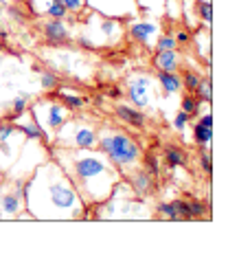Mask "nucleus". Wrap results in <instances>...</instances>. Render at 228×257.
<instances>
[{
  "label": "nucleus",
  "mask_w": 228,
  "mask_h": 257,
  "mask_svg": "<svg viewBox=\"0 0 228 257\" xmlns=\"http://www.w3.org/2000/svg\"><path fill=\"white\" fill-rule=\"evenodd\" d=\"M25 207L40 222H77L86 215V202L55 161L46 159L22 183Z\"/></svg>",
  "instance_id": "nucleus-1"
},
{
  "label": "nucleus",
  "mask_w": 228,
  "mask_h": 257,
  "mask_svg": "<svg viewBox=\"0 0 228 257\" xmlns=\"http://www.w3.org/2000/svg\"><path fill=\"white\" fill-rule=\"evenodd\" d=\"M49 154L66 172V176L75 185V189L79 191L86 207L103 202L112 194L114 185L123 178L121 172L110 163L108 156L103 152H99L97 148L68 150V148H53V145H49Z\"/></svg>",
  "instance_id": "nucleus-2"
},
{
  "label": "nucleus",
  "mask_w": 228,
  "mask_h": 257,
  "mask_svg": "<svg viewBox=\"0 0 228 257\" xmlns=\"http://www.w3.org/2000/svg\"><path fill=\"white\" fill-rule=\"evenodd\" d=\"M154 218V211L147 207V198L138 196L130 187L125 178H121L114 185L112 194L103 202L92 204L86 209L84 220H149Z\"/></svg>",
  "instance_id": "nucleus-3"
},
{
  "label": "nucleus",
  "mask_w": 228,
  "mask_h": 257,
  "mask_svg": "<svg viewBox=\"0 0 228 257\" xmlns=\"http://www.w3.org/2000/svg\"><path fill=\"white\" fill-rule=\"evenodd\" d=\"M77 29V38L75 44L84 51H103L121 46L125 40V20L108 18L97 11L88 9L79 20L70 22Z\"/></svg>",
  "instance_id": "nucleus-4"
},
{
  "label": "nucleus",
  "mask_w": 228,
  "mask_h": 257,
  "mask_svg": "<svg viewBox=\"0 0 228 257\" xmlns=\"http://www.w3.org/2000/svg\"><path fill=\"white\" fill-rule=\"evenodd\" d=\"M97 150L108 156L110 163L121 172V176L140 167L143 161V150L136 139L114 125H103L97 130Z\"/></svg>",
  "instance_id": "nucleus-5"
},
{
  "label": "nucleus",
  "mask_w": 228,
  "mask_h": 257,
  "mask_svg": "<svg viewBox=\"0 0 228 257\" xmlns=\"http://www.w3.org/2000/svg\"><path fill=\"white\" fill-rule=\"evenodd\" d=\"M97 130L99 127L88 119L73 116L66 123L60 125V130L53 134V148H68V150H92L97 148Z\"/></svg>",
  "instance_id": "nucleus-6"
},
{
  "label": "nucleus",
  "mask_w": 228,
  "mask_h": 257,
  "mask_svg": "<svg viewBox=\"0 0 228 257\" xmlns=\"http://www.w3.org/2000/svg\"><path fill=\"white\" fill-rule=\"evenodd\" d=\"M29 110H31L35 123H38L40 130H42L46 145H51L53 134L60 130V125L66 123V121L70 119V114H73L60 101V99L53 95V92H51V95H46V97H42V99H38V101L29 103Z\"/></svg>",
  "instance_id": "nucleus-7"
},
{
  "label": "nucleus",
  "mask_w": 228,
  "mask_h": 257,
  "mask_svg": "<svg viewBox=\"0 0 228 257\" xmlns=\"http://www.w3.org/2000/svg\"><path fill=\"white\" fill-rule=\"evenodd\" d=\"M49 145L42 143V141H33V139H27L25 145L20 148V154H18V159L11 163V167L5 172V176L7 178H16V180H25L33 174V169L40 165V163H44L49 159Z\"/></svg>",
  "instance_id": "nucleus-8"
},
{
  "label": "nucleus",
  "mask_w": 228,
  "mask_h": 257,
  "mask_svg": "<svg viewBox=\"0 0 228 257\" xmlns=\"http://www.w3.org/2000/svg\"><path fill=\"white\" fill-rule=\"evenodd\" d=\"M156 88H158L156 79L145 71H134L125 79V95L132 106H136L140 110L149 108L156 101Z\"/></svg>",
  "instance_id": "nucleus-9"
},
{
  "label": "nucleus",
  "mask_w": 228,
  "mask_h": 257,
  "mask_svg": "<svg viewBox=\"0 0 228 257\" xmlns=\"http://www.w3.org/2000/svg\"><path fill=\"white\" fill-rule=\"evenodd\" d=\"M25 209L22 180L5 176L0 183V220H18Z\"/></svg>",
  "instance_id": "nucleus-10"
},
{
  "label": "nucleus",
  "mask_w": 228,
  "mask_h": 257,
  "mask_svg": "<svg viewBox=\"0 0 228 257\" xmlns=\"http://www.w3.org/2000/svg\"><path fill=\"white\" fill-rule=\"evenodd\" d=\"M125 36H130L132 40H136L138 44L147 46V49H154L158 38L162 36V25L154 18H130L125 20Z\"/></svg>",
  "instance_id": "nucleus-11"
},
{
  "label": "nucleus",
  "mask_w": 228,
  "mask_h": 257,
  "mask_svg": "<svg viewBox=\"0 0 228 257\" xmlns=\"http://www.w3.org/2000/svg\"><path fill=\"white\" fill-rule=\"evenodd\" d=\"M86 7L108 18L130 20L140 16L136 0H86Z\"/></svg>",
  "instance_id": "nucleus-12"
},
{
  "label": "nucleus",
  "mask_w": 228,
  "mask_h": 257,
  "mask_svg": "<svg viewBox=\"0 0 228 257\" xmlns=\"http://www.w3.org/2000/svg\"><path fill=\"white\" fill-rule=\"evenodd\" d=\"M38 31L42 33L46 46H66L73 40V25L60 18H40Z\"/></svg>",
  "instance_id": "nucleus-13"
},
{
  "label": "nucleus",
  "mask_w": 228,
  "mask_h": 257,
  "mask_svg": "<svg viewBox=\"0 0 228 257\" xmlns=\"http://www.w3.org/2000/svg\"><path fill=\"white\" fill-rule=\"evenodd\" d=\"M27 9L33 18H60L68 20L66 9L62 7L57 0H27Z\"/></svg>",
  "instance_id": "nucleus-14"
},
{
  "label": "nucleus",
  "mask_w": 228,
  "mask_h": 257,
  "mask_svg": "<svg viewBox=\"0 0 228 257\" xmlns=\"http://www.w3.org/2000/svg\"><path fill=\"white\" fill-rule=\"evenodd\" d=\"M27 139L22 137L20 132H14L9 139H0V172H7L11 167V163L18 159V154H20V148L25 145Z\"/></svg>",
  "instance_id": "nucleus-15"
},
{
  "label": "nucleus",
  "mask_w": 228,
  "mask_h": 257,
  "mask_svg": "<svg viewBox=\"0 0 228 257\" xmlns=\"http://www.w3.org/2000/svg\"><path fill=\"white\" fill-rule=\"evenodd\" d=\"M123 178H125L127 183H130L132 189L136 191L138 196H143V198H149L156 191V180H154L156 176H151V174L143 165L136 167V169H132V172L125 174Z\"/></svg>",
  "instance_id": "nucleus-16"
},
{
  "label": "nucleus",
  "mask_w": 228,
  "mask_h": 257,
  "mask_svg": "<svg viewBox=\"0 0 228 257\" xmlns=\"http://www.w3.org/2000/svg\"><path fill=\"white\" fill-rule=\"evenodd\" d=\"M114 114L116 119L123 121L125 125L130 127H143L145 123H147V116H145V112L136 106H132V103H116L114 106Z\"/></svg>",
  "instance_id": "nucleus-17"
},
{
  "label": "nucleus",
  "mask_w": 228,
  "mask_h": 257,
  "mask_svg": "<svg viewBox=\"0 0 228 257\" xmlns=\"http://www.w3.org/2000/svg\"><path fill=\"white\" fill-rule=\"evenodd\" d=\"M11 123H14V127L25 139H33V141H42L44 143V134H42V130H40V125L35 123L31 110H27V112H22L20 116H16Z\"/></svg>",
  "instance_id": "nucleus-18"
},
{
  "label": "nucleus",
  "mask_w": 228,
  "mask_h": 257,
  "mask_svg": "<svg viewBox=\"0 0 228 257\" xmlns=\"http://www.w3.org/2000/svg\"><path fill=\"white\" fill-rule=\"evenodd\" d=\"M51 92H53V95H55L57 99H60L64 106L70 110V112H73V110H84V108L88 106L86 97L81 95L79 90H75V88H66V86L60 84L55 90H51Z\"/></svg>",
  "instance_id": "nucleus-19"
},
{
  "label": "nucleus",
  "mask_w": 228,
  "mask_h": 257,
  "mask_svg": "<svg viewBox=\"0 0 228 257\" xmlns=\"http://www.w3.org/2000/svg\"><path fill=\"white\" fill-rule=\"evenodd\" d=\"M154 68L158 73H175L180 68V53L178 49H171V51H156L154 60Z\"/></svg>",
  "instance_id": "nucleus-20"
},
{
  "label": "nucleus",
  "mask_w": 228,
  "mask_h": 257,
  "mask_svg": "<svg viewBox=\"0 0 228 257\" xmlns=\"http://www.w3.org/2000/svg\"><path fill=\"white\" fill-rule=\"evenodd\" d=\"M191 42L195 44L197 57L206 62V66H210V29L200 25L191 33Z\"/></svg>",
  "instance_id": "nucleus-21"
},
{
  "label": "nucleus",
  "mask_w": 228,
  "mask_h": 257,
  "mask_svg": "<svg viewBox=\"0 0 228 257\" xmlns=\"http://www.w3.org/2000/svg\"><path fill=\"white\" fill-rule=\"evenodd\" d=\"M156 84L160 86V90L165 92V95H178V92L182 90V75L178 71L175 73H158Z\"/></svg>",
  "instance_id": "nucleus-22"
},
{
  "label": "nucleus",
  "mask_w": 228,
  "mask_h": 257,
  "mask_svg": "<svg viewBox=\"0 0 228 257\" xmlns=\"http://www.w3.org/2000/svg\"><path fill=\"white\" fill-rule=\"evenodd\" d=\"M162 154H165V163L171 169L184 167L186 163H189V154H186V150H182L180 145H167Z\"/></svg>",
  "instance_id": "nucleus-23"
},
{
  "label": "nucleus",
  "mask_w": 228,
  "mask_h": 257,
  "mask_svg": "<svg viewBox=\"0 0 228 257\" xmlns=\"http://www.w3.org/2000/svg\"><path fill=\"white\" fill-rule=\"evenodd\" d=\"M210 141H213V127L195 121V125H193V143L200 150H210Z\"/></svg>",
  "instance_id": "nucleus-24"
},
{
  "label": "nucleus",
  "mask_w": 228,
  "mask_h": 257,
  "mask_svg": "<svg viewBox=\"0 0 228 257\" xmlns=\"http://www.w3.org/2000/svg\"><path fill=\"white\" fill-rule=\"evenodd\" d=\"M57 3H60L64 9H66V14H68V22L79 20L81 16H84L86 11H88V7H86V0H57Z\"/></svg>",
  "instance_id": "nucleus-25"
},
{
  "label": "nucleus",
  "mask_w": 228,
  "mask_h": 257,
  "mask_svg": "<svg viewBox=\"0 0 228 257\" xmlns=\"http://www.w3.org/2000/svg\"><path fill=\"white\" fill-rule=\"evenodd\" d=\"M136 5L140 14L154 16V18L165 16V0H136Z\"/></svg>",
  "instance_id": "nucleus-26"
},
{
  "label": "nucleus",
  "mask_w": 228,
  "mask_h": 257,
  "mask_svg": "<svg viewBox=\"0 0 228 257\" xmlns=\"http://www.w3.org/2000/svg\"><path fill=\"white\" fill-rule=\"evenodd\" d=\"M195 14H197V20H200L202 27H213V5L210 0H197L195 3Z\"/></svg>",
  "instance_id": "nucleus-27"
},
{
  "label": "nucleus",
  "mask_w": 228,
  "mask_h": 257,
  "mask_svg": "<svg viewBox=\"0 0 228 257\" xmlns=\"http://www.w3.org/2000/svg\"><path fill=\"white\" fill-rule=\"evenodd\" d=\"M195 99L200 103H213V81H210V73L204 79H200L195 88Z\"/></svg>",
  "instance_id": "nucleus-28"
},
{
  "label": "nucleus",
  "mask_w": 228,
  "mask_h": 257,
  "mask_svg": "<svg viewBox=\"0 0 228 257\" xmlns=\"http://www.w3.org/2000/svg\"><path fill=\"white\" fill-rule=\"evenodd\" d=\"M27 110H29V97L27 95H20V97H16L14 101H11V110L3 116V119L5 121H14L16 116H20L22 112H27Z\"/></svg>",
  "instance_id": "nucleus-29"
},
{
  "label": "nucleus",
  "mask_w": 228,
  "mask_h": 257,
  "mask_svg": "<svg viewBox=\"0 0 228 257\" xmlns=\"http://www.w3.org/2000/svg\"><path fill=\"white\" fill-rule=\"evenodd\" d=\"M189 213L191 220H202V218H210V207L202 200H189Z\"/></svg>",
  "instance_id": "nucleus-30"
},
{
  "label": "nucleus",
  "mask_w": 228,
  "mask_h": 257,
  "mask_svg": "<svg viewBox=\"0 0 228 257\" xmlns=\"http://www.w3.org/2000/svg\"><path fill=\"white\" fill-rule=\"evenodd\" d=\"M40 84H42L44 90H55L57 86H60V75L55 71L44 68V71H40Z\"/></svg>",
  "instance_id": "nucleus-31"
},
{
  "label": "nucleus",
  "mask_w": 228,
  "mask_h": 257,
  "mask_svg": "<svg viewBox=\"0 0 228 257\" xmlns=\"http://www.w3.org/2000/svg\"><path fill=\"white\" fill-rule=\"evenodd\" d=\"M140 165H143L151 176H158L160 174V163H158V156L147 152V154H143V161H140Z\"/></svg>",
  "instance_id": "nucleus-32"
},
{
  "label": "nucleus",
  "mask_w": 228,
  "mask_h": 257,
  "mask_svg": "<svg viewBox=\"0 0 228 257\" xmlns=\"http://www.w3.org/2000/svg\"><path fill=\"white\" fill-rule=\"evenodd\" d=\"M200 75H197L195 71H184V75H182V88L186 90V92H195V88H197V84H200Z\"/></svg>",
  "instance_id": "nucleus-33"
},
{
  "label": "nucleus",
  "mask_w": 228,
  "mask_h": 257,
  "mask_svg": "<svg viewBox=\"0 0 228 257\" xmlns=\"http://www.w3.org/2000/svg\"><path fill=\"white\" fill-rule=\"evenodd\" d=\"M173 209H175V215H178V222L182 220H191V213H189V200L184 198H178V200H171Z\"/></svg>",
  "instance_id": "nucleus-34"
},
{
  "label": "nucleus",
  "mask_w": 228,
  "mask_h": 257,
  "mask_svg": "<svg viewBox=\"0 0 228 257\" xmlns=\"http://www.w3.org/2000/svg\"><path fill=\"white\" fill-rule=\"evenodd\" d=\"M197 106H200V101H197V99L189 92V95H184V97H182L180 110H182V112H186L189 116H195V114H197Z\"/></svg>",
  "instance_id": "nucleus-35"
},
{
  "label": "nucleus",
  "mask_w": 228,
  "mask_h": 257,
  "mask_svg": "<svg viewBox=\"0 0 228 257\" xmlns=\"http://www.w3.org/2000/svg\"><path fill=\"white\" fill-rule=\"evenodd\" d=\"M154 49L156 51H171V49H178V44H175V38L171 36V33H162V36L158 38Z\"/></svg>",
  "instance_id": "nucleus-36"
},
{
  "label": "nucleus",
  "mask_w": 228,
  "mask_h": 257,
  "mask_svg": "<svg viewBox=\"0 0 228 257\" xmlns=\"http://www.w3.org/2000/svg\"><path fill=\"white\" fill-rule=\"evenodd\" d=\"M200 167H202V172L206 174V176L213 174V154H210V150H202L200 152Z\"/></svg>",
  "instance_id": "nucleus-37"
},
{
  "label": "nucleus",
  "mask_w": 228,
  "mask_h": 257,
  "mask_svg": "<svg viewBox=\"0 0 228 257\" xmlns=\"http://www.w3.org/2000/svg\"><path fill=\"white\" fill-rule=\"evenodd\" d=\"M189 123H191V116L186 114V112H182V110H180V112L173 116V127L178 132H184L186 127H189Z\"/></svg>",
  "instance_id": "nucleus-38"
},
{
  "label": "nucleus",
  "mask_w": 228,
  "mask_h": 257,
  "mask_svg": "<svg viewBox=\"0 0 228 257\" xmlns=\"http://www.w3.org/2000/svg\"><path fill=\"white\" fill-rule=\"evenodd\" d=\"M7 14H9L16 22H20V25H25V22L29 20V14H27V11H22L20 7H16V5H11V7H7Z\"/></svg>",
  "instance_id": "nucleus-39"
},
{
  "label": "nucleus",
  "mask_w": 228,
  "mask_h": 257,
  "mask_svg": "<svg viewBox=\"0 0 228 257\" xmlns=\"http://www.w3.org/2000/svg\"><path fill=\"white\" fill-rule=\"evenodd\" d=\"M175 44H182V46H186V44H191V31L186 27H182V29H178V31H175Z\"/></svg>",
  "instance_id": "nucleus-40"
},
{
  "label": "nucleus",
  "mask_w": 228,
  "mask_h": 257,
  "mask_svg": "<svg viewBox=\"0 0 228 257\" xmlns=\"http://www.w3.org/2000/svg\"><path fill=\"white\" fill-rule=\"evenodd\" d=\"M108 95L112 97V99H119V97H123V90L119 88V86H112V88L108 90Z\"/></svg>",
  "instance_id": "nucleus-41"
},
{
  "label": "nucleus",
  "mask_w": 228,
  "mask_h": 257,
  "mask_svg": "<svg viewBox=\"0 0 228 257\" xmlns=\"http://www.w3.org/2000/svg\"><path fill=\"white\" fill-rule=\"evenodd\" d=\"M5 49H7V46H5V42H3V40H0V53H3Z\"/></svg>",
  "instance_id": "nucleus-42"
},
{
  "label": "nucleus",
  "mask_w": 228,
  "mask_h": 257,
  "mask_svg": "<svg viewBox=\"0 0 228 257\" xmlns=\"http://www.w3.org/2000/svg\"><path fill=\"white\" fill-rule=\"evenodd\" d=\"M3 178H5V174H3V172H0V183H3Z\"/></svg>",
  "instance_id": "nucleus-43"
}]
</instances>
